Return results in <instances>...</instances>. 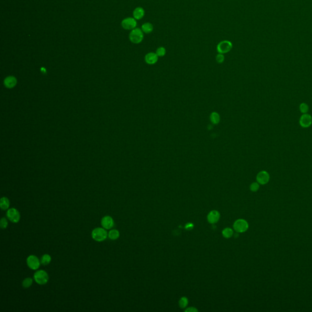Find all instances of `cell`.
<instances>
[{
  "mask_svg": "<svg viewBox=\"0 0 312 312\" xmlns=\"http://www.w3.org/2000/svg\"><path fill=\"white\" fill-rule=\"evenodd\" d=\"M259 184L258 182H253L250 186V190L253 192L257 191L259 189Z\"/></svg>",
  "mask_w": 312,
  "mask_h": 312,
  "instance_id": "4316f807",
  "label": "cell"
},
{
  "mask_svg": "<svg viewBox=\"0 0 312 312\" xmlns=\"http://www.w3.org/2000/svg\"><path fill=\"white\" fill-rule=\"evenodd\" d=\"M26 263L27 266L30 269L32 270H37L39 268L41 262L37 256L34 255H31L27 257L26 259Z\"/></svg>",
  "mask_w": 312,
  "mask_h": 312,
  "instance_id": "5b68a950",
  "label": "cell"
},
{
  "mask_svg": "<svg viewBox=\"0 0 312 312\" xmlns=\"http://www.w3.org/2000/svg\"><path fill=\"white\" fill-rule=\"evenodd\" d=\"M129 38L132 43L139 44L144 38V33L140 28L136 27L131 31Z\"/></svg>",
  "mask_w": 312,
  "mask_h": 312,
  "instance_id": "6da1fadb",
  "label": "cell"
},
{
  "mask_svg": "<svg viewBox=\"0 0 312 312\" xmlns=\"http://www.w3.org/2000/svg\"><path fill=\"white\" fill-rule=\"evenodd\" d=\"M232 48H233L232 43L229 40H225L218 43L216 47V50L219 53L224 54L230 52L232 49Z\"/></svg>",
  "mask_w": 312,
  "mask_h": 312,
  "instance_id": "277c9868",
  "label": "cell"
},
{
  "mask_svg": "<svg viewBox=\"0 0 312 312\" xmlns=\"http://www.w3.org/2000/svg\"><path fill=\"white\" fill-rule=\"evenodd\" d=\"M33 284V279L31 277H27L23 280L22 286L24 288H28L30 287Z\"/></svg>",
  "mask_w": 312,
  "mask_h": 312,
  "instance_id": "44dd1931",
  "label": "cell"
},
{
  "mask_svg": "<svg viewBox=\"0 0 312 312\" xmlns=\"http://www.w3.org/2000/svg\"><path fill=\"white\" fill-rule=\"evenodd\" d=\"M17 84V79L13 76H9L4 80V85L8 88H12Z\"/></svg>",
  "mask_w": 312,
  "mask_h": 312,
  "instance_id": "2e32d148",
  "label": "cell"
},
{
  "mask_svg": "<svg viewBox=\"0 0 312 312\" xmlns=\"http://www.w3.org/2000/svg\"><path fill=\"white\" fill-rule=\"evenodd\" d=\"M145 14V12L144 9L141 7H137L133 11V17L136 20H140L144 17Z\"/></svg>",
  "mask_w": 312,
  "mask_h": 312,
  "instance_id": "5bb4252c",
  "label": "cell"
},
{
  "mask_svg": "<svg viewBox=\"0 0 312 312\" xmlns=\"http://www.w3.org/2000/svg\"><path fill=\"white\" fill-rule=\"evenodd\" d=\"M225 56L223 54H220L219 53L218 54L216 55V61L218 63H222L225 61Z\"/></svg>",
  "mask_w": 312,
  "mask_h": 312,
  "instance_id": "83f0119b",
  "label": "cell"
},
{
  "mask_svg": "<svg viewBox=\"0 0 312 312\" xmlns=\"http://www.w3.org/2000/svg\"><path fill=\"white\" fill-rule=\"evenodd\" d=\"M220 218V213L216 210H212L207 215V220L209 223L213 225L216 223Z\"/></svg>",
  "mask_w": 312,
  "mask_h": 312,
  "instance_id": "4fadbf2b",
  "label": "cell"
},
{
  "mask_svg": "<svg viewBox=\"0 0 312 312\" xmlns=\"http://www.w3.org/2000/svg\"><path fill=\"white\" fill-rule=\"evenodd\" d=\"M312 123V116L307 113L303 114L300 119V124L302 127L306 128L310 126Z\"/></svg>",
  "mask_w": 312,
  "mask_h": 312,
  "instance_id": "30bf717a",
  "label": "cell"
},
{
  "mask_svg": "<svg viewBox=\"0 0 312 312\" xmlns=\"http://www.w3.org/2000/svg\"><path fill=\"white\" fill-rule=\"evenodd\" d=\"M249 227V225L246 221L243 219H239L234 224V229L235 230L239 233H242L246 232Z\"/></svg>",
  "mask_w": 312,
  "mask_h": 312,
  "instance_id": "52a82bcc",
  "label": "cell"
},
{
  "mask_svg": "<svg viewBox=\"0 0 312 312\" xmlns=\"http://www.w3.org/2000/svg\"><path fill=\"white\" fill-rule=\"evenodd\" d=\"M101 225L102 226L103 228H104L106 230H109L111 229L114 225V221L112 217L111 216H104L101 221Z\"/></svg>",
  "mask_w": 312,
  "mask_h": 312,
  "instance_id": "9c48e42d",
  "label": "cell"
},
{
  "mask_svg": "<svg viewBox=\"0 0 312 312\" xmlns=\"http://www.w3.org/2000/svg\"><path fill=\"white\" fill-rule=\"evenodd\" d=\"M141 29L142 30L143 33L146 34H149L153 31L154 26H153L152 24L150 22H146L141 25Z\"/></svg>",
  "mask_w": 312,
  "mask_h": 312,
  "instance_id": "9a60e30c",
  "label": "cell"
},
{
  "mask_svg": "<svg viewBox=\"0 0 312 312\" xmlns=\"http://www.w3.org/2000/svg\"><path fill=\"white\" fill-rule=\"evenodd\" d=\"M108 237L112 240H116L120 237V232L116 229H112L108 233Z\"/></svg>",
  "mask_w": 312,
  "mask_h": 312,
  "instance_id": "d6986e66",
  "label": "cell"
},
{
  "mask_svg": "<svg viewBox=\"0 0 312 312\" xmlns=\"http://www.w3.org/2000/svg\"><path fill=\"white\" fill-rule=\"evenodd\" d=\"M233 234H234L233 230H232V229H230L229 227L225 228L222 232V234H223V237L225 238H229L231 237L233 235Z\"/></svg>",
  "mask_w": 312,
  "mask_h": 312,
  "instance_id": "7402d4cb",
  "label": "cell"
},
{
  "mask_svg": "<svg viewBox=\"0 0 312 312\" xmlns=\"http://www.w3.org/2000/svg\"><path fill=\"white\" fill-rule=\"evenodd\" d=\"M0 226L2 229H5L8 226V221L6 218H2L0 222Z\"/></svg>",
  "mask_w": 312,
  "mask_h": 312,
  "instance_id": "484cf974",
  "label": "cell"
},
{
  "mask_svg": "<svg viewBox=\"0 0 312 312\" xmlns=\"http://www.w3.org/2000/svg\"><path fill=\"white\" fill-rule=\"evenodd\" d=\"M159 57L156 52H150L147 53L145 56V61L149 65H154L157 62Z\"/></svg>",
  "mask_w": 312,
  "mask_h": 312,
  "instance_id": "7c38bea8",
  "label": "cell"
},
{
  "mask_svg": "<svg viewBox=\"0 0 312 312\" xmlns=\"http://www.w3.org/2000/svg\"><path fill=\"white\" fill-rule=\"evenodd\" d=\"M10 206V201L6 197H2L0 201V207L2 210H8Z\"/></svg>",
  "mask_w": 312,
  "mask_h": 312,
  "instance_id": "e0dca14e",
  "label": "cell"
},
{
  "mask_svg": "<svg viewBox=\"0 0 312 312\" xmlns=\"http://www.w3.org/2000/svg\"><path fill=\"white\" fill-rule=\"evenodd\" d=\"M34 279L37 284L45 285L49 280V275L45 271L39 270L34 275Z\"/></svg>",
  "mask_w": 312,
  "mask_h": 312,
  "instance_id": "3957f363",
  "label": "cell"
},
{
  "mask_svg": "<svg viewBox=\"0 0 312 312\" xmlns=\"http://www.w3.org/2000/svg\"><path fill=\"white\" fill-rule=\"evenodd\" d=\"M7 218L13 223H17L20 220V214L15 208L9 209L6 213Z\"/></svg>",
  "mask_w": 312,
  "mask_h": 312,
  "instance_id": "ba28073f",
  "label": "cell"
},
{
  "mask_svg": "<svg viewBox=\"0 0 312 312\" xmlns=\"http://www.w3.org/2000/svg\"><path fill=\"white\" fill-rule=\"evenodd\" d=\"M270 175L266 171H262L257 175V181L261 185L266 184L270 181Z\"/></svg>",
  "mask_w": 312,
  "mask_h": 312,
  "instance_id": "8fae6325",
  "label": "cell"
},
{
  "mask_svg": "<svg viewBox=\"0 0 312 312\" xmlns=\"http://www.w3.org/2000/svg\"><path fill=\"white\" fill-rule=\"evenodd\" d=\"M309 106L306 103H302L300 106V111L302 113H306L309 111Z\"/></svg>",
  "mask_w": 312,
  "mask_h": 312,
  "instance_id": "d4e9b609",
  "label": "cell"
},
{
  "mask_svg": "<svg viewBox=\"0 0 312 312\" xmlns=\"http://www.w3.org/2000/svg\"><path fill=\"white\" fill-rule=\"evenodd\" d=\"M166 52V50L165 47H160L157 48L156 53L158 56V57H163Z\"/></svg>",
  "mask_w": 312,
  "mask_h": 312,
  "instance_id": "603a6c76",
  "label": "cell"
},
{
  "mask_svg": "<svg viewBox=\"0 0 312 312\" xmlns=\"http://www.w3.org/2000/svg\"><path fill=\"white\" fill-rule=\"evenodd\" d=\"M210 120L213 125H218L220 121V116L219 113L216 112L212 113L210 116Z\"/></svg>",
  "mask_w": 312,
  "mask_h": 312,
  "instance_id": "ac0fdd59",
  "label": "cell"
},
{
  "mask_svg": "<svg viewBox=\"0 0 312 312\" xmlns=\"http://www.w3.org/2000/svg\"><path fill=\"white\" fill-rule=\"evenodd\" d=\"M188 300L186 297H182L179 301V305L181 309L186 308L188 305Z\"/></svg>",
  "mask_w": 312,
  "mask_h": 312,
  "instance_id": "cb8c5ba5",
  "label": "cell"
},
{
  "mask_svg": "<svg viewBox=\"0 0 312 312\" xmlns=\"http://www.w3.org/2000/svg\"><path fill=\"white\" fill-rule=\"evenodd\" d=\"M51 262V257L49 254H44L40 259V262L43 265H48Z\"/></svg>",
  "mask_w": 312,
  "mask_h": 312,
  "instance_id": "ffe728a7",
  "label": "cell"
},
{
  "mask_svg": "<svg viewBox=\"0 0 312 312\" xmlns=\"http://www.w3.org/2000/svg\"><path fill=\"white\" fill-rule=\"evenodd\" d=\"M186 312H198V310L196 309H195V307H190L187 309Z\"/></svg>",
  "mask_w": 312,
  "mask_h": 312,
  "instance_id": "f1b7e54d",
  "label": "cell"
},
{
  "mask_svg": "<svg viewBox=\"0 0 312 312\" xmlns=\"http://www.w3.org/2000/svg\"><path fill=\"white\" fill-rule=\"evenodd\" d=\"M137 25V20L134 17H127L121 22V26L125 30L132 31L136 28Z\"/></svg>",
  "mask_w": 312,
  "mask_h": 312,
  "instance_id": "8992f818",
  "label": "cell"
},
{
  "mask_svg": "<svg viewBox=\"0 0 312 312\" xmlns=\"http://www.w3.org/2000/svg\"><path fill=\"white\" fill-rule=\"evenodd\" d=\"M108 237V234L106 230L103 227H97L93 230L92 232V237L98 242H101L106 240Z\"/></svg>",
  "mask_w": 312,
  "mask_h": 312,
  "instance_id": "7a4b0ae2",
  "label": "cell"
}]
</instances>
